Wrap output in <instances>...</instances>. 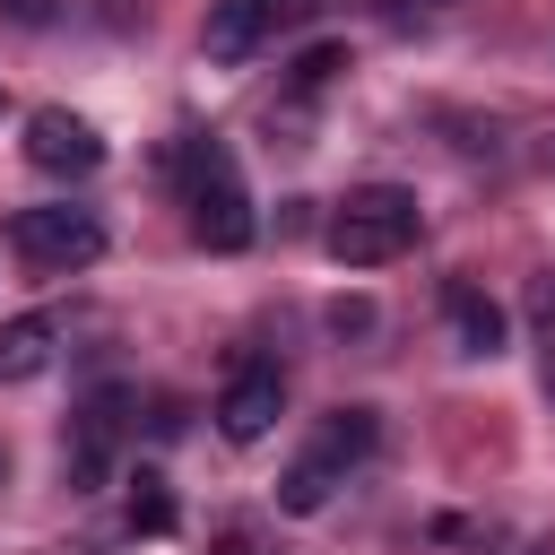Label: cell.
<instances>
[{
  "instance_id": "cell-17",
  "label": "cell",
  "mask_w": 555,
  "mask_h": 555,
  "mask_svg": "<svg viewBox=\"0 0 555 555\" xmlns=\"http://www.w3.org/2000/svg\"><path fill=\"white\" fill-rule=\"evenodd\" d=\"M208 555H260V546H251V529H217V546H208Z\"/></svg>"
},
{
  "instance_id": "cell-5",
  "label": "cell",
  "mask_w": 555,
  "mask_h": 555,
  "mask_svg": "<svg viewBox=\"0 0 555 555\" xmlns=\"http://www.w3.org/2000/svg\"><path fill=\"white\" fill-rule=\"evenodd\" d=\"M278 416H286V382H278V364H260V356L234 364V382L217 390V434H225V442H260Z\"/></svg>"
},
{
  "instance_id": "cell-12",
  "label": "cell",
  "mask_w": 555,
  "mask_h": 555,
  "mask_svg": "<svg viewBox=\"0 0 555 555\" xmlns=\"http://www.w3.org/2000/svg\"><path fill=\"white\" fill-rule=\"evenodd\" d=\"M130 529H139V538H165V529H173V486H165L156 468H130Z\"/></svg>"
},
{
  "instance_id": "cell-11",
  "label": "cell",
  "mask_w": 555,
  "mask_h": 555,
  "mask_svg": "<svg viewBox=\"0 0 555 555\" xmlns=\"http://www.w3.org/2000/svg\"><path fill=\"white\" fill-rule=\"evenodd\" d=\"M373 434H382V416H373V408H330V425H321V442H312V451H321V460H338V468H356V460L373 451Z\"/></svg>"
},
{
  "instance_id": "cell-19",
  "label": "cell",
  "mask_w": 555,
  "mask_h": 555,
  "mask_svg": "<svg viewBox=\"0 0 555 555\" xmlns=\"http://www.w3.org/2000/svg\"><path fill=\"white\" fill-rule=\"evenodd\" d=\"M546 399H555V364H546Z\"/></svg>"
},
{
  "instance_id": "cell-8",
  "label": "cell",
  "mask_w": 555,
  "mask_h": 555,
  "mask_svg": "<svg viewBox=\"0 0 555 555\" xmlns=\"http://www.w3.org/2000/svg\"><path fill=\"white\" fill-rule=\"evenodd\" d=\"M52 321L43 312H17V321H0V382H35L43 364H52Z\"/></svg>"
},
{
  "instance_id": "cell-18",
  "label": "cell",
  "mask_w": 555,
  "mask_h": 555,
  "mask_svg": "<svg viewBox=\"0 0 555 555\" xmlns=\"http://www.w3.org/2000/svg\"><path fill=\"white\" fill-rule=\"evenodd\" d=\"M9 9H17L26 26H43V17H52V0H9Z\"/></svg>"
},
{
  "instance_id": "cell-6",
  "label": "cell",
  "mask_w": 555,
  "mask_h": 555,
  "mask_svg": "<svg viewBox=\"0 0 555 555\" xmlns=\"http://www.w3.org/2000/svg\"><path fill=\"white\" fill-rule=\"evenodd\" d=\"M260 43H269V17H260V0H217V9H208V26H199V52H208L217 69L251 61Z\"/></svg>"
},
{
  "instance_id": "cell-13",
  "label": "cell",
  "mask_w": 555,
  "mask_h": 555,
  "mask_svg": "<svg viewBox=\"0 0 555 555\" xmlns=\"http://www.w3.org/2000/svg\"><path fill=\"white\" fill-rule=\"evenodd\" d=\"M338 69H347V52H338V43H312V52L295 61V78H304V87H330Z\"/></svg>"
},
{
  "instance_id": "cell-2",
  "label": "cell",
  "mask_w": 555,
  "mask_h": 555,
  "mask_svg": "<svg viewBox=\"0 0 555 555\" xmlns=\"http://www.w3.org/2000/svg\"><path fill=\"white\" fill-rule=\"evenodd\" d=\"M191 234H199L208 251H243V243L260 234V217H251V199H243L225 147H208V139L191 147Z\"/></svg>"
},
{
  "instance_id": "cell-7",
  "label": "cell",
  "mask_w": 555,
  "mask_h": 555,
  "mask_svg": "<svg viewBox=\"0 0 555 555\" xmlns=\"http://www.w3.org/2000/svg\"><path fill=\"white\" fill-rule=\"evenodd\" d=\"M113 425H121V390L87 399V416H78V434H69V486H95V477H104V460H113Z\"/></svg>"
},
{
  "instance_id": "cell-16",
  "label": "cell",
  "mask_w": 555,
  "mask_h": 555,
  "mask_svg": "<svg viewBox=\"0 0 555 555\" xmlns=\"http://www.w3.org/2000/svg\"><path fill=\"white\" fill-rule=\"evenodd\" d=\"M529 321H538V330H555V278H546V269L529 278Z\"/></svg>"
},
{
  "instance_id": "cell-4",
  "label": "cell",
  "mask_w": 555,
  "mask_h": 555,
  "mask_svg": "<svg viewBox=\"0 0 555 555\" xmlns=\"http://www.w3.org/2000/svg\"><path fill=\"white\" fill-rule=\"evenodd\" d=\"M26 165H35V173L78 182V173H95V165H104V139H95V121H78V113L43 104V113H26Z\"/></svg>"
},
{
  "instance_id": "cell-3",
  "label": "cell",
  "mask_w": 555,
  "mask_h": 555,
  "mask_svg": "<svg viewBox=\"0 0 555 555\" xmlns=\"http://www.w3.org/2000/svg\"><path fill=\"white\" fill-rule=\"evenodd\" d=\"M9 243H17V260H26V269L69 278V269H87V260L104 251V225H95V208H17Z\"/></svg>"
},
{
  "instance_id": "cell-15",
  "label": "cell",
  "mask_w": 555,
  "mask_h": 555,
  "mask_svg": "<svg viewBox=\"0 0 555 555\" xmlns=\"http://www.w3.org/2000/svg\"><path fill=\"white\" fill-rule=\"evenodd\" d=\"M260 17H269V35H278V26H312L321 0H260Z\"/></svg>"
},
{
  "instance_id": "cell-9",
  "label": "cell",
  "mask_w": 555,
  "mask_h": 555,
  "mask_svg": "<svg viewBox=\"0 0 555 555\" xmlns=\"http://www.w3.org/2000/svg\"><path fill=\"white\" fill-rule=\"evenodd\" d=\"M442 312H451L460 356H494V347H503V304H486L477 286H451V295H442Z\"/></svg>"
},
{
  "instance_id": "cell-14",
  "label": "cell",
  "mask_w": 555,
  "mask_h": 555,
  "mask_svg": "<svg viewBox=\"0 0 555 555\" xmlns=\"http://www.w3.org/2000/svg\"><path fill=\"white\" fill-rule=\"evenodd\" d=\"M330 330H338V338L373 330V304H364V295H338V304H330Z\"/></svg>"
},
{
  "instance_id": "cell-1",
  "label": "cell",
  "mask_w": 555,
  "mask_h": 555,
  "mask_svg": "<svg viewBox=\"0 0 555 555\" xmlns=\"http://www.w3.org/2000/svg\"><path fill=\"white\" fill-rule=\"evenodd\" d=\"M416 243V191H399V182H364V191H347V208L330 217V260L338 269H382V260H399Z\"/></svg>"
},
{
  "instance_id": "cell-10",
  "label": "cell",
  "mask_w": 555,
  "mask_h": 555,
  "mask_svg": "<svg viewBox=\"0 0 555 555\" xmlns=\"http://www.w3.org/2000/svg\"><path fill=\"white\" fill-rule=\"evenodd\" d=\"M330 494H338V460H321V451H304V460L278 477V512H295V520H312Z\"/></svg>"
}]
</instances>
